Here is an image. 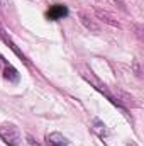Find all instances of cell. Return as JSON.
Returning a JSON list of instances; mask_svg holds the SVG:
<instances>
[{
	"instance_id": "obj_1",
	"label": "cell",
	"mask_w": 144,
	"mask_h": 146,
	"mask_svg": "<svg viewBox=\"0 0 144 146\" xmlns=\"http://www.w3.org/2000/svg\"><path fill=\"white\" fill-rule=\"evenodd\" d=\"M0 139L7 146H20V131L12 122L0 124Z\"/></svg>"
},
{
	"instance_id": "obj_2",
	"label": "cell",
	"mask_w": 144,
	"mask_h": 146,
	"mask_svg": "<svg viewBox=\"0 0 144 146\" xmlns=\"http://www.w3.org/2000/svg\"><path fill=\"white\" fill-rule=\"evenodd\" d=\"M68 7L66 5H63V3H54V5H51L49 9H48V12H46V19H49V21H59V19H65V17H68Z\"/></svg>"
},
{
	"instance_id": "obj_3",
	"label": "cell",
	"mask_w": 144,
	"mask_h": 146,
	"mask_svg": "<svg viewBox=\"0 0 144 146\" xmlns=\"http://www.w3.org/2000/svg\"><path fill=\"white\" fill-rule=\"evenodd\" d=\"M46 145L48 146H73V143L63 136L61 133H49L46 134Z\"/></svg>"
},
{
	"instance_id": "obj_4",
	"label": "cell",
	"mask_w": 144,
	"mask_h": 146,
	"mask_svg": "<svg viewBox=\"0 0 144 146\" xmlns=\"http://www.w3.org/2000/svg\"><path fill=\"white\" fill-rule=\"evenodd\" d=\"M80 22L90 31V33H100V26L88 15V14H85V12H80Z\"/></svg>"
},
{
	"instance_id": "obj_5",
	"label": "cell",
	"mask_w": 144,
	"mask_h": 146,
	"mask_svg": "<svg viewBox=\"0 0 144 146\" xmlns=\"http://www.w3.org/2000/svg\"><path fill=\"white\" fill-rule=\"evenodd\" d=\"M0 37L3 39V42H5V44H9V46H10V49H12V51H14V53H15V54H17V56H19V58H20L26 65H29V61H27V58L24 56V53H22V51H19V48L14 44V41L7 36V33H5V31H2V29H0Z\"/></svg>"
},
{
	"instance_id": "obj_6",
	"label": "cell",
	"mask_w": 144,
	"mask_h": 146,
	"mask_svg": "<svg viewBox=\"0 0 144 146\" xmlns=\"http://www.w3.org/2000/svg\"><path fill=\"white\" fill-rule=\"evenodd\" d=\"M3 78L9 80V82H12V83H17L19 78H20V75H19V72H17L10 63H5V65H3Z\"/></svg>"
},
{
	"instance_id": "obj_7",
	"label": "cell",
	"mask_w": 144,
	"mask_h": 146,
	"mask_svg": "<svg viewBox=\"0 0 144 146\" xmlns=\"http://www.w3.org/2000/svg\"><path fill=\"white\" fill-rule=\"evenodd\" d=\"M92 131H93L95 134H98L100 138H107V136H108V131H107V127H105V124H104L102 121H98V119H95V121H93Z\"/></svg>"
},
{
	"instance_id": "obj_8",
	"label": "cell",
	"mask_w": 144,
	"mask_h": 146,
	"mask_svg": "<svg viewBox=\"0 0 144 146\" xmlns=\"http://www.w3.org/2000/svg\"><path fill=\"white\" fill-rule=\"evenodd\" d=\"M97 15L104 21V22H107V24H110V26H114V27H120V24L117 22V21H112V17L108 15V14H105V12H102V10H97Z\"/></svg>"
},
{
	"instance_id": "obj_9",
	"label": "cell",
	"mask_w": 144,
	"mask_h": 146,
	"mask_svg": "<svg viewBox=\"0 0 144 146\" xmlns=\"http://www.w3.org/2000/svg\"><path fill=\"white\" fill-rule=\"evenodd\" d=\"M110 2H112V3H115L122 12H127V7H126V2H124V0H110Z\"/></svg>"
},
{
	"instance_id": "obj_10",
	"label": "cell",
	"mask_w": 144,
	"mask_h": 146,
	"mask_svg": "<svg viewBox=\"0 0 144 146\" xmlns=\"http://www.w3.org/2000/svg\"><path fill=\"white\" fill-rule=\"evenodd\" d=\"M26 139H27V143H29L31 146H41V145H39V143L36 141V139H34V138L31 136V134H27V138H26Z\"/></svg>"
},
{
	"instance_id": "obj_11",
	"label": "cell",
	"mask_w": 144,
	"mask_h": 146,
	"mask_svg": "<svg viewBox=\"0 0 144 146\" xmlns=\"http://www.w3.org/2000/svg\"><path fill=\"white\" fill-rule=\"evenodd\" d=\"M127 146H137V145H136L134 141H131V143H127Z\"/></svg>"
}]
</instances>
